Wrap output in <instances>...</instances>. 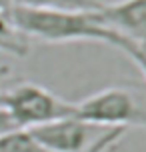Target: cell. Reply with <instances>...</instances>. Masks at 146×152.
Returning <instances> with one entry per match:
<instances>
[{
  "instance_id": "1",
  "label": "cell",
  "mask_w": 146,
  "mask_h": 152,
  "mask_svg": "<svg viewBox=\"0 0 146 152\" xmlns=\"http://www.w3.org/2000/svg\"><path fill=\"white\" fill-rule=\"evenodd\" d=\"M10 14L28 40H40L48 44L104 42L116 48L122 38L106 26L98 10H44L14 6Z\"/></svg>"
},
{
  "instance_id": "2",
  "label": "cell",
  "mask_w": 146,
  "mask_h": 152,
  "mask_svg": "<svg viewBox=\"0 0 146 152\" xmlns=\"http://www.w3.org/2000/svg\"><path fill=\"white\" fill-rule=\"evenodd\" d=\"M128 130L100 126L68 116L44 126L30 128V134L48 152H110Z\"/></svg>"
},
{
  "instance_id": "11",
  "label": "cell",
  "mask_w": 146,
  "mask_h": 152,
  "mask_svg": "<svg viewBox=\"0 0 146 152\" xmlns=\"http://www.w3.org/2000/svg\"><path fill=\"white\" fill-rule=\"evenodd\" d=\"M10 74H12V68H10L8 64H4V62H0V92L6 88L4 84H6V80L10 78Z\"/></svg>"
},
{
  "instance_id": "9",
  "label": "cell",
  "mask_w": 146,
  "mask_h": 152,
  "mask_svg": "<svg viewBox=\"0 0 146 152\" xmlns=\"http://www.w3.org/2000/svg\"><path fill=\"white\" fill-rule=\"evenodd\" d=\"M116 48H118L120 52L126 54V56L138 66L142 76L146 78V42H132L128 38H120V42L116 44Z\"/></svg>"
},
{
  "instance_id": "5",
  "label": "cell",
  "mask_w": 146,
  "mask_h": 152,
  "mask_svg": "<svg viewBox=\"0 0 146 152\" xmlns=\"http://www.w3.org/2000/svg\"><path fill=\"white\" fill-rule=\"evenodd\" d=\"M102 20L122 38L146 42V0H118L102 4L98 10Z\"/></svg>"
},
{
  "instance_id": "12",
  "label": "cell",
  "mask_w": 146,
  "mask_h": 152,
  "mask_svg": "<svg viewBox=\"0 0 146 152\" xmlns=\"http://www.w3.org/2000/svg\"><path fill=\"white\" fill-rule=\"evenodd\" d=\"M18 4V0H0V10L4 12H12V8Z\"/></svg>"
},
{
  "instance_id": "8",
  "label": "cell",
  "mask_w": 146,
  "mask_h": 152,
  "mask_svg": "<svg viewBox=\"0 0 146 152\" xmlns=\"http://www.w3.org/2000/svg\"><path fill=\"white\" fill-rule=\"evenodd\" d=\"M100 0H18L16 6L44 8V10H100Z\"/></svg>"
},
{
  "instance_id": "7",
  "label": "cell",
  "mask_w": 146,
  "mask_h": 152,
  "mask_svg": "<svg viewBox=\"0 0 146 152\" xmlns=\"http://www.w3.org/2000/svg\"><path fill=\"white\" fill-rule=\"evenodd\" d=\"M0 152H48L34 140L30 130L16 128L0 136Z\"/></svg>"
},
{
  "instance_id": "10",
  "label": "cell",
  "mask_w": 146,
  "mask_h": 152,
  "mask_svg": "<svg viewBox=\"0 0 146 152\" xmlns=\"http://www.w3.org/2000/svg\"><path fill=\"white\" fill-rule=\"evenodd\" d=\"M18 126H16V122L12 120V116L8 114L6 108L0 106V136H4V134H8V132H12V130H16Z\"/></svg>"
},
{
  "instance_id": "6",
  "label": "cell",
  "mask_w": 146,
  "mask_h": 152,
  "mask_svg": "<svg viewBox=\"0 0 146 152\" xmlns=\"http://www.w3.org/2000/svg\"><path fill=\"white\" fill-rule=\"evenodd\" d=\"M0 52L14 58H26L30 52V40L14 24L12 14L4 10H0Z\"/></svg>"
},
{
  "instance_id": "3",
  "label": "cell",
  "mask_w": 146,
  "mask_h": 152,
  "mask_svg": "<svg viewBox=\"0 0 146 152\" xmlns=\"http://www.w3.org/2000/svg\"><path fill=\"white\" fill-rule=\"evenodd\" d=\"M0 106L6 108L18 128H36L74 116V102L36 82H18L0 92Z\"/></svg>"
},
{
  "instance_id": "4",
  "label": "cell",
  "mask_w": 146,
  "mask_h": 152,
  "mask_svg": "<svg viewBox=\"0 0 146 152\" xmlns=\"http://www.w3.org/2000/svg\"><path fill=\"white\" fill-rule=\"evenodd\" d=\"M74 116L112 128H146V100L126 86H108L74 102Z\"/></svg>"
}]
</instances>
